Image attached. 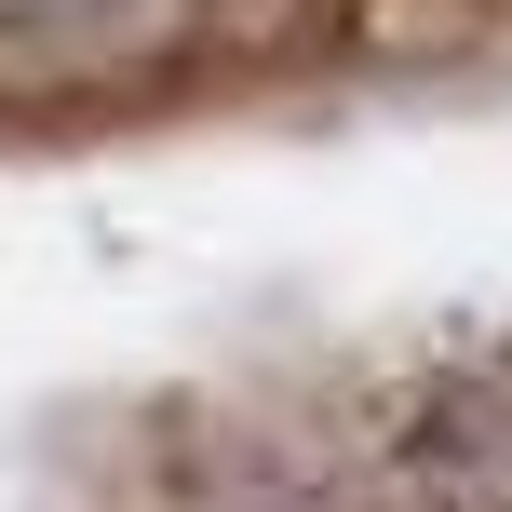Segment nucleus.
<instances>
[{"label":"nucleus","instance_id":"nucleus-1","mask_svg":"<svg viewBox=\"0 0 512 512\" xmlns=\"http://www.w3.org/2000/svg\"><path fill=\"white\" fill-rule=\"evenodd\" d=\"M459 27H512V0H0V135L283 95Z\"/></svg>","mask_w":512,"mask_h":512},{"label":"nucleus","instance_id":"nucleus-2","mask_svg":"<svg viewBox=\"0 0 512 512\" xmlns=\"http://www.w3.org/2000/svg\"><path fill=\"white\" fill-rule=\"evenodd\" d=\"M324 512H512V364H418L391 405L310 432Z\"/></svg>","mask_w":512,"mask_h":512}]
</instances>
